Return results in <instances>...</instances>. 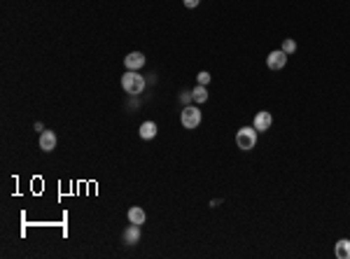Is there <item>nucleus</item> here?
I'll list each match as a JSON object with an SVG mask.
<instances>
[{
    "mask_svg": "<svg viewBox=\"0 0 350 259\" xmlns=\"http://www.w3.org/2000/svg\"><path fill=\"white\" fill-rule=\"evenodd\" d=\"M145 61H147V59H145L143 52H131L124 59V65H126V70H140L145 65Z\"/></svg>",
    "mask_w": 350,
    "mask_h": 259,
    "instance_id": "5",
    "label": "nucleus"
},
{
    "mask_svg": "<svg viewBox=\"0 0 350 259\" xmlns=\"http://www.w3.org/2000/svg\"><path fill=\"white\" fill-rule=\"evenodd\" d=\"M334 255H336L339 259H350V241H348V238H341V241L336 243Z\"/></svg>",
    "mask_w": 350,
    "mask_h": 259,
    "instance_id": "9",
    "label": "nucleus"
},
{
    "mask_svg": "<svg viewBox=\"0 0 350 259\" xmlns=\"http://www.w3.org/2000/svg\"><path fill=\"white\" fill-rule=\"evenodd\" d=\"M196 82H198V84H203V87H206L208 82H210V75H208L206 70H201V72L196 75Z\"/></svg>",
    "mask_w": 350,
    "mask_h": 259,
    "instance_id": "14",
    "label": "nucleus"
},
{
    "mask_svg": "<svg viewBox=\"0 0 350 259\" xmlns=\"http://www.w3.org/2000/svg\"><path fill=\"white\" fill-rule=\"evenodd\" d=\"M285 63H287V54L278 49V52H271L266 56V65H269L271 70H280V68H285Z\"/></svg>",
    "mask_w": 350,
    "mask_h": 259,
    "instance_id": "4",
    "label": "nucleus"
},
{
    "mask_svg": "<svg viewBox=\"0 0 350 259\" xmlns=\"http://www.w3.org/2000/svg\"><path fill=\"white\" fill-rule=\"evenodd\" d=\"M283 52L287 54V56H289V54H294L296 52V42H294V40H289V37H287V40H283Z\"/></svg>",
    "mask_w": 350,
    "mask_h": 259,
    "instance_id": "13",
    "label": "nucleus"
},
{
    "mask_svg": "<svg viewBox=\"0 0 350 259\" xmlns=\"http://www.w3.org/2000/svg\"><path fill=\"white\" fill-rule=\"evenodd\" d=\"M198 2H201V0H185V7L194 9V7H198Z\"/></svg>",
    "mask_w": 350,
    "mask_h": 259,
    "instance_id": "15",
    "label": "nucleus"
},
{
    "mask_svg": "<svg viewBox=\"0 0 350 259\" xmlns=\"http://www.w3.org/2000/svg\"><path fill=\"white\" fill-rule=\"evenodd\" d=\"M191 98L196 100V103H206V100H208V91H206V87H203V84H198L196 89L191 91Z\"/></svg>",
    "mask_w": 350,
    "mask_h": 259,
    "instance_id": "12",
    "label": "nucleus"
},
{
    "mask_svg": "<svg viewBox=\"0 0 350 259\" xmlns=\"http://www.w3.org/2000/svg\"><path fill=\"white\" fill-rule=\"evenodd\" d=\"M122 87H124L126 94L135 96V94H140V91L145 89V77L143 75H138L135 70H128V72L122 75Z\"/></svg>",
    "mask_w": 350,
    "mask_h": 259,
    "instance_id": "2",
    "label": "nucleus"
},
{
    "mask_svg": "<svg viewBox=\"0 0 350 259\" xmlns=\"http://www.w3.org/2000/svg\"><path fill=\"white\" fill-rule=\"evenodd\" d=\"M180 122H182V126L185 129H196L198 124H201V110L194 105H189V107H182V112H180Z\"/></svg>",
    "mask_w": 350,
    "mask_h": 259,
    "instance_id": "3",
    "label": "nucleus"
},
{
    "mask_svg": "<svg viewBox=\"0 0 350 259\" xmlns=\"http://www.w3.org/2000/svg\"><path fill=\"white\" fill-rule=\"evenodd\" d=\"M138 133H140V138H143V140H152L154 135H157V124H154V122H143Z\"/></svg>",
    "mask_w": 350,
    "mask_h": 259,
    "instance_id": "11",
    "label": "nucleus"
},
{
    "mask_svg": "<svg viewBox=\"0 0 350 259\" xmlns=\"http://www.w3.org/2000/svg\"><path fill=\"white\" fill-rule=\"evenodd\" d=\"M140 241V224H131L124 229V243L126 245H135Z\"/></svg>",
    "mask_w": 350,
    "mask_h": 259,
    "instance_id": "8",
    "label": "nucleus"
},
{
    "mask_svg": "<svg viewBox=\"0 0 350 259\" xmlns=\"http://www.w3.org/2000/svg\"><path fill=\"white\" fill-rule=\"evenodd\" d=\"M56 147V133L54 131H42V135H40V150L42 152H52Z\"/></svg>",
    "mask_w": 350,
    "mask_h": 259,
    "instance_id": "7",
    "label": "nucleus"
},
{
    "mask_svg": "<svg viewBox=\"0 0 350 259\" xmlns=\"http://www.w3.org/2000/svg\"><path fill=\"white\" fill-rule=\"evenodd\" d=\"M145 220H147V215H145L143 208H138V206L128 208V222L131 224H145Z\"/></svg>",
    "mask_w": 350,
    "mask_h": 259,
    "instance_id": "10",
    "label": "nucleus"
},
{
    "mask_svg": "<svg viewBox=\"0 0 350 259\" xmlns=\"http://www.w3.org/2000/svg\"><path fill=\"white\" fill-rule=\"evenodd\" d=\"M271 122H273V117H271V112H266V110H261V112H257V117H255V129H257V133H261V131H269Z\"/></svg>",
    "mask_w": 350,
    "mask_h": 259,
    "instance_id": "6",
    "label": "nucleus"
},
{
    "mask_svg": "<svg viewBox=\"0 0 350 259\" xmlns=\"http://www.w3.org/2000/svg\"><path fill=\"white\" fill-rule=\"evenodd\" d=\"M236 145H238V150H243V152L255 150V145H257V129L255 126H243L241 131L236 133Z\"/></svg>",
    "mask_w": 350,
    "mask_h": 259,
    "instance_id": "1",
    "label": "nucleus"
}]
</instances>
